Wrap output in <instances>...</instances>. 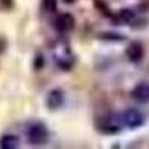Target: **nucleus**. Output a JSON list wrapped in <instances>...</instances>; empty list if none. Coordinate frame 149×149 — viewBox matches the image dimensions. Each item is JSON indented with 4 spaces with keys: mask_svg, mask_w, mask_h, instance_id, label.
I'll use <instances>...</instances> for the list:
<instances>
[{
    "mask_svg": "<svg viewBox=\"0 0 149 149\" xmlns=\"http://www.w3.org/2000/svg\"><path fill=\"white\" fill-rule=\"evenodd\" d=\"M127 58L131 61V63H140L143 55H145V49H143V45L140 42H133L128 45L127 48Z\"/></svg>",
    "mask_w": 149,
    "mask_h": 149,
    "instance_id": "nucleus-3",
    "label": "nucleus"
},
{
    "mask_svg": "<svg viewBox=\"0 0 149 149\" xmlns=\"http://www.w3.org/2000/svg\"><path fill=\"white\" fill-rule=\"evenodd\" d=\"M134 18V12L130 10V9H122L118 12V15L115 17V21L116 22H130L131 19Z\"/></svg>",
    "mask_w": 149,
    "mask_h": 149,
    "instance_id": "nucleus-8",
    "label": "nucleus"
},
{
    "mask_svg": "<svg viewBox=\"0 0 149 149\" xmlns=\"http://www.w3.org/2000/svg\"><path fill=\"white\" fill-rule=\"evenodd\" d=\"M131 97L139 103H149V84L142 82L136 85L131 91Z\"/></svg>",
    "mask_w": 149,
    "mask_h": 149,
    "instance_id": "nucleus-4",
    "label": "nucleus"
},
{
    "mask_svg": "<svg viewBox=\"0 0 149 149\" xmlns=\"http://www.w3.org/2000/svg\"><path fill=\"white\" fill-rule=\"evenodd\" d=\"M27 139L31 145H43L48 140V130L42 124H31L27 130Z\"/></svg>",
    "mask_w": 149,
    "mask_h": 149,
    "instance_id": "nucleus-1",
    "label": "nucleus"
},
{
    "mask_svg": "<svg viewBox=\"0 0 149 149\" xmlns=\"http://www.w3.org/2000/svg\"><path fill=\"white\" fill-rule=\"evenodd\" d=\"M55 27L60 31H69V30H72L74 27V18H73V15L67 14V12H66V14L58 15L57 19H55Z\"/></svg>",
    "mask_w": 149,
    "mask_h": 149,
    "instance_id": "nucleus-5",
    "label": "nucleus"
},
{
    "mask_svg": "<svg viewBox=\"0 0 149 149\" xmlns=\"http://www.w3.org/2000/svg\"><path fill=\"white\" fill-rule=\"evenodd\" d=\"M46 9L54 12L57 9V2H55V0H46Z\"/></svg>",
    "mask_w": 149,
    "mask_h": 149,
    "instance_id": "nucleus-9",
    "label": "nucleus"
},
{
    "mask_svg": "<svg viewBox=\"0 0 149 149\" xmlns=\"http://www.w3.org/2000/svg\"><path fill=\"white\" fill-rule=\"evenodd\" d=\"M122 122L125 124L128 128H139V127L143 125L145 118L137 109H127L122 113Z\"/></svg>",
    "mask_w": 149,
    "mask_h": 149,
    "instance_id": "nucleus-2",
    "label": "nucleus"
},
{
    "mask_svg": "<svg viewBox=\"0 0 149 149\" xmlns=\"http://www.w3.org/2000/svg\"><path fill=\"white\" fill-rule=\"evenodd\" d=\"M61 103H63V93H61L60 90H54V91H51L48 94V98H46L48 107L58 109L61 106Z\"/></svg>",
    "mask_w": 149,
    "mask_h": 149,
    "instance_id": "nucleus-6",
    "label": "nucleus"
},
{
    "mask_svg": "<svg viewBox=\"0 0 149 149\" xmlns=\"http://www.w3.org/2000/svg\"><path fill=\"white\" fill-rule=\"evenodd\" d=\"M18 143H19V139L17 136H12V134H5L0 139V148L2 149H14L18 146Z\"/></svg>",
    "mask_w": 149,
    "mask_h": 149,
    "instance_id": "nucleus-7",
    "label": "nucleus"
}]
</instances>
